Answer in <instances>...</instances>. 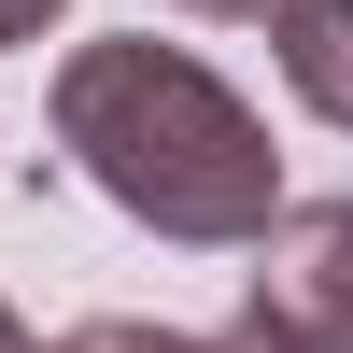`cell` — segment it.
<instances>
[{
    "instance_id": "obj_7",
    "label": "cell",
    "mask_w": 353,
    "mask_h": 353,
    "mask_svg": "<svg viewBox=\"0 0 353 353\" xmlns=\"http://www.w3.org/2000/svg\"><path fill=\"white\" fill-rule=\"evenodd\" d=\"M0 353H43V339H28V325H14V311H0Z\"/></svg>"
},
{
    "instance_id": "obj_5",
    "label": "cell",
    "mask_w": 353,
    "mask_h": 353,
    "mask_svg": "<svg viewBox=\"0 0 353 353\" xmlns=\"http://www.w3.org/2000/svg\"><path fill=\"white\" fill-rule=\"evenodd\" d=\"M43 14L57 0H0V43H43Z\"/></svg>"
},
{
    "instance_id": "obj_8",
    "label": "cell",
    "mask_w": 353,
    "mask_h": 353,
    "mask_svg": "<svg viewBox=\"0 0 353 353\" xmlns=\"http://www.w3.org/2000/svg\"><path fill=\"white\" fill-rule=\"evenodd\" d=\"M184 353H269V339H184Z\"/></svg>"
},
{
    "instance_id": "obj_4",
    "label": "cell",
    "mask_w": 353,
    "mask_h": 353,
    "mask_svg": "<svg viewBox=\"0 0 353 353\" xmlns=\"http://www.w3.org/2000/svg\"><path fill=\"white\" fill-rule=\"evenodd\" d=\"M57 353H184V339H170V325H128V311H99V325H71Z\"/></svg>"
},
{
    "instance_id": "obj_1",
    "label": "cell",
    "mask_w": 353,
    "mask_h": 353,
    "mask_svg": "<svg viewBox=\"0 0 353 353\" xmlns=\"http://www.w3.org/2000/svg\"><path fill=\"white\" fill-rule=\"evenodd\" d=\"M57 141L128 226L198 241V254L254 241L283 212V156L254 128V99L212 85L184 43H71L57 57Z\"/></svg>"
},
{
    "instance_id": "obj_2",
    "label": "cell",
    "mask_w": 353,
    "mask_h": 353,
    "mask_svg": "<svg viewBox=\"0 0 353 353\" xmlns=\"http://www.w3.org/2000/svg\"><path fill=\"white\" fill-rule=\"evenodd\" d=\"M241 339H269V353H353V198H297V212L254 226Z\"/></svg>"
},
{
    "instance_id": "obj_6",
    "label": "cell",
    "mask_w": 353,
    "mask_h": 353,
    "mask_svg": "<svg viewBox=\"0 0 353 353\" xmlns=\"http://www.w3.org/2000/svg\"><path fill=\"white\" fill-rule=\"evenodd\" d=\"M184 14H269V0H184Z\"/></svg>"
},
{
    "instance_id": "obj_3",
    "label": "cell",
    "mask_w": 353,
    "mask_h": 353,
    "mask_svg": "<svg viewBox=\"0 0 353 353\" xmlns=\"http://www.w3.org/2000/svg\"><path fill=\"white\" fill-rule=\"evenodd\" d=\"M269 43H283V85L325 128H353V0H269Z\"/></svg>"
}]
</instances>
